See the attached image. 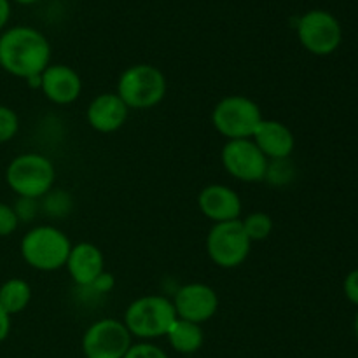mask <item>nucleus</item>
Instances as JSON below:
<instances>
[{
	"mask_svg": "<svg viewBox=\"0 0 358 358\" xmlns=\"http://www.w3.org/2000/svg\"><path fill=\"white\" fill-rule=\"evenodd\" d=\"M51 44L37 28L13 27L0 35V69L20 79L37 77L51 65Z\"/></svg>",
	"mask_w": 358,
	"mask_h": 358,
	"instance_id": "1",
	"label": "nucleus"
},
{
	"mask_svg": "<svg viewBox=\"0 0 358 358\" xmlns=\"http://www.w3.org/2000/svg\"><path fill=\"white\" fill-rule=\"evenodd\" d=\"M131 346V334L121 320L101 318L83 336L86 358H122Z\"/></svg>",
	"mask_w": 358,
	"mask_h": 358,
	"instance_id": "9",
	"label": "nucleus"
},
{
	"mask_svg": "<svg viewBox=\"0 0 358 358\" xmlns=\"http://www.w3.org/2000/svg\"><path fill=\"white\" fill-rule=\"evenodd\" d=\"M49 194L51 196H49L48 206H58V208H56V215L69 212L70 201L69 196H66L65 192H49Z\"/></svg>",
	"mask_w": 358,
	"mask_h": 358,
	"instance_id": "25",
	"label": "nucleus"
},
{
	"mask_svg": "<svg viewBox=\"0 0 358 358\" xmlns=\"http://www.w3.org/2000/svg\"><path fill=\"white\" fill-rule=\"evenodd\" d=\"M343 289H345V296L348 297L350 303L358 306V269H353L352 273L346 275Z\"/></svg>",
	"mask_w": 358,
	"mask_h": 358,
	"instance_id": "24",
	"label": "nucleus"
},
{
	"mask_svg": "<svg viewBox=\"0 0 358 358\" xmlns=\"http://www.w3.org/2000/svg\"><path fill=\"white\" fill-rule=\"evenodd\" d=\"M220 161L227 173L241 182L264 180L269 166L268 157L250 138L227 140L220 152Z\"/></svg>",
	"mask_w": 358,
	"mask_h": 358,
	"instance_id": "10",
	"label": "nucleus"
},
{
	"mask_svg": "<svg viewBox=\"0 0 358 358\" xmlns=\"http://www.w3.org/2000/svg\"><path fill=\"white\" fill-rule=\"evenodd\" d=\"M10 2L21 3V6H34V3L41 2V0H10Z\"/></svg>",
	"mask_w": 358,
	"mask_h": 358,
	"instance_id": "28",
	"label": "nucleus"
},
{
	"mask_svg": "<svg viewBox=\"0 0 358 358\" xmlns=\"http://www.w3.org/2000/svg\"><path fill=\"white\" fill-rule=\"evenodd\" d=\"M198 206L206 219L215 224L238 220L241 213V199L234 189L227 185H206L198 196Z\"/></svg>",
	"mask_w": 358,
	"mask_h": 358,
	"instance_id": "13",
	"label": "nucleus"
},
{
	"mask_svg": "<svg viewBox=\"0 0 358 358\" xmlns=\"http://www.w3.org/2000/svg\"><path fill=\"white\" fill-rule=\"evenodd\" d=\"M20 129V117L7 105H0V143L10 142Z\"/></svg>",
	"mask_w": 358,
	"mask_h": 358,
	"instance_id": "20",
	"label": "nucleus"
},
{
	"mask_svg": "<svg viewBox=\"0 0 358 358\" xmlns=\"http://www.w3.org/2000/svg\"><path fill=\"white\" fill-rule=\"evenodd\" d=\"M262 119L259 105L241 94L222 98L212 112L213 128L229 140L252 138Z\"/></svg>",
	"mask_w": 358,
	"mask_h": 358,
	"instance_id": "6",
	"label": "nucleus"
},
{
	"mask_svg": "<svg viewBox=\"0 0 358 358\" xmlns=\"http://www.w3.org/2000/svg\"><path fill=\"white\" fill-rule=\"evenodd\" d=\"M9 332H10V315H7L6 311L0 308V343L6 341Z\"/></svg>",
	"mask_w": 358,
	"mask_h": 358,
	"instance_id": "26",
	"label": "nucleus"
},
{
	"mask_svg": "<svg viewBox=\"0 0 358 358\" xmlns=\"http://www.w3.org/2000/svg\"><path fill=\"white\" fill-rule=\"evenodd\" d=\"M250 247L252 241L245 233L240 219L215 224L206 236L208 257L224 269H233L243 264L250 254Z\"/></svg>",
	"mask_w": 358,
	"mask_h": 358,
	"instance_id": "7",
	"label": "nucleus"
},
{
	"mask_svg": "<svg viewBox=\"0 0 358 358\" xmlns=\"http://www.w3.org/2000/svg\"><path fill=\"white\" fill-rule=\"evenodd\" d=\"M122 358H168V355L159 346L150 345V343H138V345L129 346Z\"/></svg>",
	"mask_w": 358,
	"mask_h": 358,
	"instance_id": "22",
	"label": "nucleus"
},
{
	"mask_svg": "<svg viewBox=\"0 0 358 358\" xmlns=\"http://www.w3.org/2000/svg\"><path fill=\"white\" fill-rule=\"evenodd\" d=\"M35 201L37 199H30V198H20L16 201V205L13 206L14 212H16L17 219L21 220H31L35 217V213H37V208H35Z\"/></svg>",
	"mask_w": 358,
	"mask_h": 358,
	"instance_id": "23",
	"label": "nucleus"
},
{
	"mask_svg": "<svg viewBox=\"0 0 358 358\" xmlns=\"http://www.w3.org/2000/svg\"><path fill=\"white\" fill-rule=\"evenodd\" d=\"M166 77L157 66L138 63L121 73L117 96L128 108L145 110L156 107L166 96Z\"/></svg>",
	"mask_w": 358,
	"mask_h": 358,
	"instance_id": "4",
	"label": "nucleus"
},
{
	"mask_svg": "<svg viewBox=\"0 0 358 358\" xmlns=\"http://www.w3.org/2000/svg\"><path fill=\"white\" fill-rule=\"evenodd\" d=\"M55 178L56 170L52 161L38 152H24L16 156L6 170L7 185L20 198H42L51 192Z\"/></svg>",
	"mask_w": 358,
	"mask_h": 358,
	"instance_id": "2",
	"label": "nucleus"
},
{
	"mask_svg": "<svg viewBox=\"0 0 358 358\" xmlns=\"http://www.w3.org/2000/svg\"><path fill=\"white\" fill-rule=\"evenodd\" d=\"M252 138L261 152L273 161L289 159L296 147V138L290 128L273 119H262Z\"/></svg>",
	"mask_w": 358,
	"mask_h": 358,
	"instance_id": "15",
	"label": "nucleus"
},
{
	"mask_svg": "<svg viewBox=\"0 0 358 358\" xmlns=\"http://www.w3.org/2000/svg\"><path fill=\"white\" fill-rule=\"evenodd\" d=\"M41 90L52 103L70 105L80 96L83 80L72 66L55 63L41 73Z\"/></svg>",
	"mask_w": 358,
	"mask_h": 358,
	"instance_id": "12",
	"label": "nucleus"
},
{
	"mask_svg": "<svg viewBox=\"0 0 358 358\" xmlns=\"http://www.w3.org/2000/svg\"><path fill=\"white\" fill-rule=\"evenodd\" d=\"M72 243L58 227L37 226L21 240V257L37 271H56L66 264Z\"/></svg>",
	"mask_w": 358,
	"mask_h": 358,
	"instance_id": "3",
	"label": "nucleus"
},
{
	"mask_svg": "<svg viewBox=\"0 0 358 358\" xmlns=\"http://www.w3.org/2000/svg\"><path fill=\"white\" fill-rule=\"evenodd\" d=\"M241 224H243V229L250 241L266 240L273 231V219L264 212L250 213L247 219L241 220Z\"/></svg>",
	"mask_w": 358,
	"mask_h": 358,
	"instance_id": "19",
	"label": "nucleus"
},
{
	"mask_svg": "<svg viewBox=\"0 0 358 358\" xmlns=\"http://www.w3.org/2000/svg\"><path fill=\"white\" fill-rule=\"evenodd\" d=\"M173 306L177 318L201 325L219 310V296L205 283H189L178 289Z\"/></svg>",
	"mask_w": 358,
	"mask_h": 358,
	"instance_id": "11",
	"label": "nucleus"
},
{
	"mask_svg": "<svg viewBox=\"0 0 358 358\" xmlns=\"http://www.w3.org/2000/svg\"><path fill=\"white\" fill-rule=\"evenodd\" d=\"M297 38L311 55L327 56L341 44L343 30L334 14L313 9L304 13L297 21Z\"/></svg>",
	"mask_w": 358,
	"mask_h": 358,
	"instance_id": "8",
	"label": "nucleus"
},
{
	"mask_svg": "<svg viewBox=\"0 0 358 358\" xmlns=\"http://www.w3.org/2000/svg\"><path fill=\"white\" fill-rule=\"evenodd\" d=\"M175 320L173 301L163 296H143L129 304L122 324L135 338L156 339L166 336Z\"/></svg>",
	"mask_w": 358,
	"mask_h": 358,
	"instance_id": "5",
	"label": "nucleus"
},
{
	"mask_svg": "<svg viewBox=\"0 0 358 358\" xmlns=\"http://www.w3.org/2000/svg\"><path fill=\"white\" fill-rule=\"evenodd\" d=\"M166 338L170 341L171 348L178 353H184V355L196 353L203 346V341H205L201 325L180 320V318H177L171 324L170 331L166 332Z\"/></svg>",
	"mask_w": 358,
	"mask_h": 358,
	"instance_id": "17",
	"label": "nucleus"
},
{
	"mask_svg": "<svg viewBox=\"0 0 358 358\" xmlns=\"http://www.w3.org/2000/svg\"><path fill=\"white\" fill-rule=\"evenodd\" d=\"M355 334H357V338H358V313H357V317H355Z\"/></svg>",
	"mask_w": 358,
	"mask_h": 358,
	"instance_id": "29",
	"label": "nucleus"
},
{
	"mask_svg": "<svg viewBox=\"0 0 358 358\" xmlns=\"http://www.w3.org/2000/svg\"><path fill=\"white\" fill-rule=\"evenodd\" d=\"M10 17V0H0V30H3Z\"/></svg>",
	"mask_w": 358,
	"mask_h": 358,
	"instance_id": "27",
	"label": "nucleus"
},
{
	"mask_svg": "<svg viewBox=\"0 0 358 358\" xmlns=\"http://www.w3.org/2000/svg\"><path fill=\"white\" fill-rule=\"evenodd\" d=\"M66 269L73 282L79 287H93L94 282L103 275V254L93 243L72 245Z\"/></svg>",
	"mask_w": 358,
	"mask_h": 358,
	"instance_id": "14",
	"label": "nucleus"
},
{
	"mask_svg": "<svg viewBox=\"0 0 358 358\" xmlns=\"http://www.w3.org/2000/svg\"><path fill=\"white\" fill-rule=\"evenodd\" d=\"M17 226H20V219L13 206L0 203V238L10 236L17 229Z\"/></svg>",
	"mask_w": 358,
	"mask_h": 358,
	"instance_id": "21",
	"label": "nucleus"
},
{
	"mask_svg": "<svg viewBox=\"0 0 358 358\" xmlns=\"http://www.w3.org/2000/svg\"><path fill=\"white\" fill-rule=\"evenodd\" d=\"M31 289L24 280L9 278L0 285V308L7 315L21 313L30 304Z\"/></svg>",
	"mask_w": 358,
	"mask_h": 358,
	"instance_id": "18",
	"label": "nucleus"
},
{
	"mask_svg": "<svg viewBox=\"0 0 358 358\" xmlns=\"http://www.w3.org/2000/svg\"><path fill=\"white\" fill-rule=\"evenodd\" d=\"M129 108L117 93L98 94L90 103L86 112L87 122L100 133H114L124 126Z\"/></svg>",
	"mask_w": 358,
	"mask_h": 358,
	"instance_id": "16",
	"label": "nucleus"
}]
</instances>
